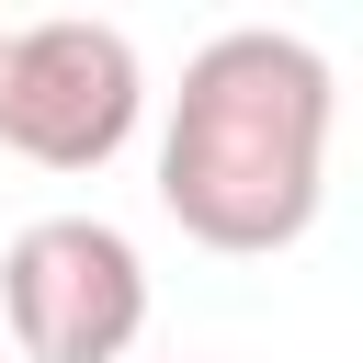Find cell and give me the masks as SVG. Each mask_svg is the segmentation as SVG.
I'll return each mask as SVG.
<instances>
[{
	"label": "cell",
	"mask_w": 363,
	"mask_h": 363,
	"mask_svg": "<svg viewBox=\"0 0 363 363\" xmlns=\"http://www.w3.org/2000/svg\"><path fill=\"white\" fill-rule=\"evenodd\" d=\"M329 57L306 34L238 23L216 45H193L170 125H159V204L182 216V238L261 261L295 250L318 227V170H329Z\"/></svg>",
	"instance_id": "obj_1"
},
{
	"label": "cell",
	"mask_w": 363,
	"mask_h": 363,
	"mask_svg": "<svg viewBox=\"0 0 363 363\" xmlns=\"http://www.w3.org/2000/svg\"><path fill=\"white\" fill-rule=\"evenodd\" d=\"M147 113V68L113 23L91 11H45L0 45V147H23L34 170H102Z\"/></svg>",
	"instance_id": "obj_2"
},
{
	"label": "cell",
	"mask_w": 363,
	"mask_h": 363,
	"mask_svg": "<svg viewBox=\"0 0 363 363\" xmlns=\"http://www.w3.org/2000/svg\"><path fill=\"white\" fill-rule=\"evenodd\" d=\"M0 45H11V34H0Z\"/></svg>",
	"instance_id": "obj_4"
},
{
	"label": "cell",
	"mask_w": 363,
	"mask_h": 363,
	"mask_svg": "<svg viewBox=\"0 0 363 363\" xmlns=\"http://www.w3.org/2000/svg\"><path fill=\"white\" fill-rule=\"evenodd\" d=\"M0 318L34 363H125L147 329V261L102 216H34L0 250Z\"/></svg>",
	"instance_id": "obj_3"
}]
</instances>
